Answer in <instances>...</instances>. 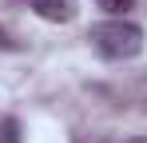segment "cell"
<instances>
[{
  "label": "cell",
  "instance_id": "cell-5",
  "mask_svg": "<svg viewBox=\"0 0 147 143\" xmlns=\"http://www.w3.org/2000/svg\"><path fill=\"white\" fill-rule=\"evenodd\" d=\"M0 48H12V40H8V32L0 28Z\"/></svg>",
  "mask_w": 147,
  "mask_h": 143
},
{
  "label": "cell",
  "instance_id": "cell-6",
  "mask_svg": "<svg viewBox=\"0 0 147 143\" xmlns=\"http://www.w3.org/2000/svg\"><path fill=\"white\" fill-rule=\"evenodd\" d=\"M127 143H147V139H127Z\"/></svg>",
  "mask_w": 147,
  "mask_h": 143
},
{
  "label": "cell",
  "instance_id": "cell-1",
  "mask_svg": "<svg viewBox=\"0 0 147 143\" xmlns=\"http://www.w3.org/2000/svg\"><path fill=\"white\" fill-rule=\"evenodd\" d=\"M88 40L107 60H135L143 52V28L131 24V20H123V16H111V20L92 24L88 28Z\"/></svg>",
  "mask_w": 147,
  "mask_h": 143
},
{
  "label": "cell",
  "instance_id": "cell-2",
  "mask_svg": "<svg viewBox=\"0 0 147 143\" xmlns=\"http://www.w3.org/2000/svg\"><path fill=\"white\" fill-rule=\"evenodd\" d=\"M32 8L40 20H52V24H68L76 16V0H32Z\"/></svg>",
  "mask_w": 147,
  "mask_h": 143
},
{
  "label": "cell",
  "instance_id": "cell-4",
  "mask_svg": "<svg viewBox=\"0 0 147 143\" xmlns=\"http://www.w3.org/2000/svg\"><path fill=\"white\" fill-rule=\"evenodd\" d=\"M96 4L103 8V12H107V16H123V12H127L135 0H96Z\"/></svg>",
  "mask_w": 147,
  "mask_h": 143
},
{
  "label": "cell",
  "instance_id": "cell-3",
  "mask_svg": "<svg viewBox=\"0 0 147 143\" xmlns=\"http://www.w3.org/2000/svg\"><path fill=\"white\" fill-rule=\"evenodd\" d=\"M0 143H24L20 119H12V115H4V119H0Z\"/></svg>",
  "mask_w": 147,
  "mask_h": 143
}]
</instances>
